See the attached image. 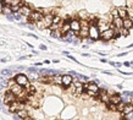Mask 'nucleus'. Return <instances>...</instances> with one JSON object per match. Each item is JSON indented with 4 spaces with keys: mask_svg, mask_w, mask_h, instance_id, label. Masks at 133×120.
I'll return each mask as SVG.
<instances>
[{
    "mask_svg": "<svg viewBox=\"0 0 133 120\" xmlns=\"http://www.w3.org/2000/svg\"><path fill=\"white\" fill-rule=\"evenodd\" d=\"M53 18H54V16L51 14H46V15H44V17L42 20L38 21V22H36V23H37L38 28H40V29L49 28L50 26H51V23H53Z\"/></svg>",
    "mask_w": 133,
    "mask_h": 120,
    "instance_id": "obj_1",
    "label": "nucleus"
},
{
    "mask_svg": "<svg viewBox=\"0 0 133 120\" xmlns=\"http://www.w3.org/2000/svg\"><path fill=\"white\" fill-rule=\"evenodd\" d=\"M98 91H99V87L95 82H89V83H86L83 86V92H86L90 97H95Z\"/></svg>",
    "mask_w": 133,
    "mask_h": 120,
    "instance_id": "obj_2",
    "label": "nucleus"
},
{
    "mask_svg": "<svg viewBox=\"0 0 133 120\" xmlns=\"http://www.w3.org/2000/svg\"><path fill=\"white\" fill-rule=\"evenodd\" d=\"M79 22H81V29L78 32V36L81 38H87L89 34V22L87 20H82Z\"/></svg>",
    "mask_w": 133,
    "mask_h": 120,
    "instance_id": "obj_3",
    "label": "nucleus"
},
{
    "mask_svg": "<svg viewBox=\"0 0 133 120\" xmlns=\"http://www.w3.org/2000/svg\"><path fill=\"white\" fill-rule=\"evenodd\" d=\"M114 33H115V27H114V25L111 23V25H110V28H107V29L104 31V32H101L99 38L104 39V40H110V39L114 38Z\"/></svg>",
    "mask_w": 133,
    "mask_h": 120,
    "instance_id": "obj_4",
    "label": "nucleus"
},
{
    "mask_svg": "<svg viewBox=\"0 0 133 120\" xmlns=\"http://www.w3.org/2000/svg\"><path fill=\"white\" fill-rule=\"evenodd\" d=\"M88 37L92 39V40H97V39H99V37H100V32H99V29H98V27L95 26V25H92V23H89V34H88Z\"/></svg>",
    "mask_w": 133,
    "mask_h": 120,
    "instance_id": "obj_5",
    "label": "nucleus"
},
{
    "mask_svg": "<svg viewBox=\"0 0 133 120\" xmlns=\"http://www.w3.org/2000/svg\"><path fill=\"white\" fill-rule=\"evenodd\" d=\"M15 82L17 85H20V86H22V87H26L29 83V80H28V77L26 75L18 74V75H16V77H15Z\"/></svg>",
    "mask_w": 133,
    "mask_h": 120,
    "instance_id": "obj_6",
    "label": "nucleus"
},
{
    "mask_svg": "<svg viewBox=\"0 0 133 120\" xmlns=\"http://www.w3.org/2000/svg\"><path fill=\"white\" fill-rule=\"evenodd\" d=\"M20 109H23V103L20 102L18 99H16L15 102L9 104V112L10 113H16V112L20 110Z\"/></svg>",
    "mask_w": 133,
    "mask_h": 120,
    "instance_id": "obj_7",
    "label": "nucleus"
},
{
    "mask_svg": "<svg viewBox=\"0 0 133 120\" xmlns=\"http://www.w3.org/2000/svg\"><path fill=\"white\" fill-rule=\"evenodd\" d=\"M70 29L75 34L78 36V32L81 29V22H79V20H70Z\"/></svg>",
    "mask_w": 133,
    "mask_h": 120,
    "instance_id": "obj_8",
    "label": "nucleus"
},
{
    "mask_svg": "<svg viewBox=\"0 0 133 120\" xmlns=\"http://www.w3.org/2000/svg\"><path fill=\"white\" fill-rule=\"evenodd\" d=\"M43 17H44V15L42 12L32 11V12H31V15L28 16V20H29V22H38V21H40Z\"/></svg>",
    "mask_w": 133,
    "mask_h": 120,
    "instance_id": "obj_9",
    "label": "nucleus"
},
{
    "mask_svg": "<svg viewBox=\"0 0 133 120\" xmlns=\"http://www.w3.org/2000/svg\"><path fill=\"white\" fill-rule=\"evenodd\" d=\"M72 82H73V77L70 74L62 75V83H61V86H64L65 88H68V87L72 85Z\"/></svg>",
    "mask_w": 133,
    "mask_h": 120,
    "instance_id": "obj_10",
    "label": "nucleus"
},
{
    "mask_svg": "<svg viewBox=\"0 0 133 120\" xmlns=\"http://www.w3.org/2000/svg\"><path fill=\"white\" fill-rule=\"evenodd\" d=\"M72 87H73V90H75L73 93L76 96H79L82 92H83V85H82V82L78 81V80H76V81L72 82Z\"/></svg>",
    "mask_w": 133,
    "mask_h": 120,
    "instance_id": "obj_11",
    "label": "nucleus"
},
{
    "mask_svg": "<svg viewBox=\"0 0 133 120\" xmlns=\"http://www.w3.org/2000/svg\"><path fill=\"white\" fill-rule=\"evenodd\" d=\"M16 99H17V97H16L14 93H11L10 91H6V93H5V96H4V103H5V104H10V103L15 102Z\"/></svg>",
    "mask_w": 133,
    "mask_h": 120,
    "instance_id": "obj_12",
    "label": "nucleus"
},
{
    "mask_svg": "<svg viewBox=\"0 0 133 120\" xmlns=\"http://www.w3.org/2000/svg\"><path fill=\"white\" fill-rule=\"evenodd\" d=\"M97 27L99 29V32L101 33V32L106 31L107 28H110V23L107 22V21H103V20H98V23H97Z\"/></svg>",
    "mask_w": 133,
    "mask_h": 120,
    "instance_id": "obj_13",
    "label": "nucleus"
},
{
    "mask_svg": "<svg viewBox=\"0 0 133 120\" xmlns=\"http://www.w3.org/2000/svg\"><path fill=\"white\" fill-rule=\"evenodd\" d=\"M122 101H123V99H122V97L120 94H112L109 98V102L112 103L114 105H118L120 103H122Z\"/></svg>",
    "mask_w": 133,
    "mask_h": 120,
    "instance_id": "obj_14",
    "label": "nucleus"
},
{
    "mask_svg": "<svg viewBox=\"0 0 133 120\" xmlns=\"http://www.w3.org/2000/svg\"><path fill=\"white\" fill-rule=\"evenodd\" d=\"M31 12H32V10H31L27 5L21 6V7H20V10H18V14L21 15V16H25V17H28L31 15Z\"/></svg>",
    "mask_w": 133,
    "mask_h": 120,
    "instance_id": "obj_15",
    "label": "nucleus"
},
{
    "mask_svg": "<svg viewBox=\"0 0 133 120\" xmlns=\"http://www.w3.org/2000/svg\"><path fill=\"white\" fill-rule=\"evenodd\" d=\"M133 113V105L131 103H125L123 108H122V114L123 115H129Z\"/></svg>",
    "mask_w": 133,
    "mask_h": 120,
    "instance_id": "obj_16",
    "label": "nucleus"
},
{
    "mask_svg": "<svg viewBox=\"0 0 133 120\" xmlns=\"http://www.w3.org/2000/svg\"><path fill=\"white\" fill-rule=\"evenodd\" d=\"M122 27L129 31V29L133 27V21H132V18H129V17H126V18H123V20H122Z\"/></svg>",
    "mask_w": 133,
    "mask_h": 120,
    "instance_id": "obj_17",
    "label": "nucleus"
},
{
    "mask_svg": "<svg viewBox=\"0 0 133 120\" xmlns=\"http://www.w3.org/2000/svg\"><path fill=\"white\" fill-rule=\"evenodd\" d=\"M117 15H118V17L120 18H126V17H128V11L125 9V7H117Z\"/></svg>",
    "mask_w": 133,
    "mask_h": 120,
    "instance_id": "obj_18",
    "label": "nucleus"
},
{
    "mask_svg": "<svg viewBox=\"0 0 133 120\" xmlns=\"http://www.w3.org/2000/svg\"><path fill=\"white\" fill-rule=\"evenodd\" d=\"M38 81L42 83H53V76H40Z\"/></svg>",
    "mask_w": 133,
    "mask_h": 120,
    "instance_id": "obj_19",
    "label": "nucleus"
},
{
    "mask_svg": "<svg viewBox=\"0 0 133 120\" xmlns=\"http://www.w3.org/2000/svg\"><path fill=\"white\" fill-rule=\"evenodd\" d=\"M112 25H114V27H115V28L121 29V28H122V18H120V17H114Z\"/></svg>",
    "mask_w": 133,
    "mask_h": 120,
    "instance_id": "obj_20",
    "label": "nucleus"
},
{
    "mask_svg": "<svg viewBox=\"0 0 133 120\" xmlns=\"http://www.w3.org/2000/svg\"><path fill=\"white\" fill-rule=\"evenodd\" d=\"M53 83L55 85H61L62 83V75H60V74H56L53 76Z\"/></svg>",
    "mask_w": 133,
    "mask_h": 120,
    "instance_id": "obj_21",
    "label": "nucleus"
},
{
    "mask_svg": "<svg viewBox=\"0 0 133 120\" xmlns=\"http://www.w3.org/2000/svg\"><path fill=\"white\" fill-rule=\"evenodd\" d=\"M16 115H17L18 118H21V119H25V118L28 116V112L23 108V109H20L18 112H16Z\"/></svg>",
    "mask_w": 133,
    "mask_h": 120,
    "instance_id": "obj_22",
    "label": "nucleus"
},
{
    "mask_svg": "<svg viewBox=\"0 0 133 120\" xmlns=\"http://www.w3.org/2000/svg\"><path fill=\"white\" fill-rule=\"evenodd\" d=\"M27 77H28V80L34 81V80H38V79L40 77V75H39L38 72H29V75L27 76Z\"/></svg>",
    "mask_w": 133,
    "mask_h": 120,
    "instance_id": "obj_23",
    "label": "nucleus"
},
{
    "mask_svg": "<svg viewBox=\"0 0 133 120\" xmlns=\"http://www.w3.org/2000/svg\"><path fill=\"white\" fill-rule=\"evenodd\" d=\"M51 37H54V38H62V33H61L60 28L59 29H54L51 32Z\"/></svg>",
    "mask_w": 133,
    "mask_h": 120,
    "instance_id": "obj_24",
    "label": "nucleus"
},
{
    "mask_svg": "<svg viewBox=\"0 0 133 120\" xmlns=\"http://www.w3.org/2000/svg\"><path fill=\"white\" fill-rule=\"evenodd\" d=\"M1 12L5 14V15H9L10 12H12V11H11V7H10L9 5H3V7H1Z\"/></svg>",
    "mask_w": 133,
    "mask_h": 120,
    "instance_id": "obj_25",
    "label": "nucleus"
},
{
    "mask_svg": "<svg viewBox=\"0 0 133 120\" xmlns=\"http://www.w3.org/2000/svg\"><path fill=\"white\" fill-rule=\"evenodd\" d=\"M61 23H62L61 18H60L59 16H54V18H53V23H51V25H61Z\"/></svg>",
    "mask_w": 133,
    "mask_h": 120,
    "instance_id": "obj_26",
    "label": "nucleus"
},
{
    "mask_svg": "<svg viewBox=\"0 0 133 120\" xmlns=\"http://www.w3.org/2000/svg\"><path fill=\"white\" fill-rule=\"evenodd\" d=\"M109 98H110V96H109L107 93H105V94L101 96V97L99 98V99H100L101 102H104V103H107V102H109Z\"/></svg>",
    "mask_w": 133,
    "mask_h": 120,
    "instance_id": "obj_27",
    "label": "nucleus"
},
{
    "mask_svg": "<svg viewBox=\"0 0 133 120\" xmlns=\"http://www.w3.org/2000/svg\"><path fill=\"white\" fill-rule=\"evenodd\" d=\"M1 75H3V76H11V75H12V71L10 70V69H5V70L1 71Z\"/></svg>",
    "mask_w": 133,
    "mask_h": 120,
    "instance_id": "obj_28",
    "label": "nucleus"
},
{
    "mask_svg": "<svg viewBox=\"0 0 133 120\" xmlns=\"http://www.w3.org/2000/svg\"><path fill=\"white\" fill-rule=\"evenodd\" d=\"M106 108L109 109V110H116V105H114V104L110 103V102L106 103Z\"/></svg>",
    "mask_w": 133,
    "mask_h": 120,
    "instance_id": "obj_29",
    "label": "nucleus"
},
{
    "mask_svg": "<svg viewBox=\"0 0 133 120\" xmlns=\"http://www.w3.org/2000/svg\"><path fill=\"white\" fill-rule=\"evenodd\" d=\"M120 33H121L122 36H125V37H126V36H128V34H129V32H128V29H126V28L122 27V28L120 29Z\"/></svg>",
    "mask_w": 133,
    "mask_h": 120,
    "instance_id": "obj_30",
    "label": "nucleus"
},
{
    "mask_svg": "<svg viewBox=\"0 0 133 120\" xmlns=\"http://www.w3.org/2000/svg\"><path fill=\"white\" fill-rule=\"evenodd\" d=\"M79 16L83 18V20H86V17H87V14H86V11H81L79 12Z\"/></svg>",
    "mask_w": 133,
    "mask_h": 120,
    "instance_id": "obj_31",
    "label": "nucleus"
},
{
    "mask_svg": "<svg viewBox=\"0 0 133 120\" xmlns=\"http://www.w3.org/2000/svg\"><path fill=\"white\" fill-rule=\"evenodd\" d=\"M111 15L114 16V17H118V15H117V9H115V10H112L111 11Z\"/></svg>",
    "mask_w": 133,
    "mask_h": 120,
    "instance_id": "obj_32",
    "label": "nucleus"
},
{
    "mask_svg": "<svg viewBox=\"0 0 133 120\" xmlns=\"http://www.w3.org/2000/svg\"><path fill=\"white\" fill-rule=\"evenodd\" d=\"M39 48L42 49V50H46V47H45L44 44H40V46H39Z\"/></svg>",
    "mask_w": 133,
    "mask_h": 120,
    "instance_id": "obj_33",
    "label": "nucleus"
},
{
    "mask_svg": "<svg viewBox=\"0 0 133 120\" xmlns=\"http://www.w3.org/2000/svg\"><path fill=\"white\" fill-rule=\"evenodd\" d=\"M23 120H34L33 118H31V116H27V118H25Z\"/></svg>",
    "mask_w": 133,
    "mask_h": 120,
    "instance_id": "obj_34",
    "label": "nucleus"
},
{
    "mask_svg": "<svg viewBox=\"0 0 133 120\" xmlns=\"http://www.w3.org/2000/svg\"><path fill=\"white\" fill-rule=\"evenodd\" d=\"M0 61H1V63H6V61H7V59H6V58H3Z\"/></svg>",
    "mask_w": 133,
    "mask_h": 120,
    "instance_id": "obj_35",
    "label": "nucleus"
},
{
    "mask_svg": "<svg viewBox=\"0 0 133 120\" xmlns=\"http://www.w3.org/2000/svg\"><path fill=\"white\" fill-rule=\"evenodd\" d=\"M125 65H126V66H131V63H128V61H126V63H125Z\"/></svg>",
    "mask_w": 133,
    "mask_h": 120,
    "instance_id": "obj_36",
    "label": "nucleus"
},
{
    "mask_svg": "<svg viewBox=\"0 0 133 120\" xmlns=\"http://www.w3.org/2000/svg\"><path fill=\"white\" fill-rule=\"evenodd\" d=\"M120 120H129V119H127V118H121Z\"/></svg>",
    "mask_w": 133,
    "mask_h": 120,
    "instance_id": "obj_37",
    "label": "nucleus"
},
{
    "mask_svg": "<svg viewBox=\"0 0 133 120\" xmlns=\"http://www.w3.org/2000/svg\"><path fill=\"white\" fill-rule=\"evenodd\" d=\"M131 104H132V105H133V101H132V102H131Z\"/></svg>",
    "mask_w": 133,
    "mask_h": 120,
    "instance_id": "obj_38",
    "label": "nucleus"
},
{
    "mask_svg": "<svg viewBox=\"0 0 133 120\" xmlns=\"http://www.w3.org/2000/svg\"><path fill=\"white\" fill-rule=\"evenodd\" d=\"M132 64H133V60H132Z\"/></svg>",
    "mask_w": 133,
    "mask_h": 120,
    "instance_id": "obj_39",
    "label": "nucleus"
}]
</instances>
